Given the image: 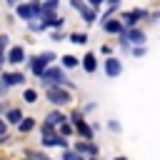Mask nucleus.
Returning a JSON list of instances; mask_svg holds the SVG:
<instances>
[{
    "label": "nucleus",
    "instance_id": "nucleus-1",
    "mask_svg": "<svg viewBox=\"0 0 160 160\" xmlns=\"http://www.w3.org/2000/svg\"><path fill=\"white\" fill-rule=\"evenodd\" d=\"M40 82L45 88H52V85H62V88H72V82L65 78V70L62 68H48L42 75H40Z\"/></svg>",
    "mask_w": 160,
    "mask_h": 160
},
{
    "label": "nucleus",
    "instance_id": "nucleus-2",
    "mask_svg": "<svg viewBox=\"0 0 160 160\" xmlns=\"http://www.w3.org/2000/svg\"><path fill=\"white\" fill-rule=\"evenodd\" d=\"M68 122L75 128V132L82 138V140H92L95 138V130L88 125V120L82 118V112H70V118H68Z\"/></svg>",
    "mask_w": 160,
    "mask_h": 160
},
{
    "label": "nucleus",
    "instance_id": "nucleus-3",
    "mask_svg": "<svg viewBox=\"0 0 160 160\" xmlns=\"http://www.w3.org/2000/svg\"><path fill=\"white\" fill-rule=\"evenodd\" d=\"M45 98H48V102L55 105V108H62V105L70 102V92H68V88H62V85L45 88Z\"/></svg>",
    "mask_w": 160,
    "mask_h": 160
},
{
    "label": "nucleus",
    "instance_id": "nucleus-4",
    "mask_svg": "<svg viewBox=\"0 0 160 160\" xmlns=\"http://www.w3.org/2000/svg\"><path fill=\"white\" fill-rule=\"evenodd\" d=\"M55 60V55L52 52H40V55H35V58H30V70H32V75H42L48 68H50V62Z\"/></svg>",
    "mask_w": 160,
    "mask_h": 160
},
{
    "label": "nucleus",
    "instance_id": "nucleus-5",
    "mask_svg": "<svg viewBox=\"0 0 160 160\" xmlns=\"http://www.w3.org/2000/svg\"><path fill=\"white\" fill-rule=\"evenodd\" d=\"M18 18L20 20H35L40 18V0H32V2H20L18 5Z\"/></svg>",
    "mask_w": 160,
    "mask_h": 160
},
{
    "label": "nucleus",
    "instance_id": "nucleus-6",
    "mask_svg": "<svg viewBox=\"0 0 160 160\" xmlns=\"http://www.w3.org/2000/svg\"><path fill=\"white\" fill-rule=\"evenodd\" d=\"M145 42V32L138 30V28H128L122 32V48L128 50V45H142Z\"/></svg>",
    "mask_w": 160,
    "mask_h": 160
},
{
    "label": "nucleus",
    "instance_id": "nucleus-7",
    "mask_svg": "<svg viewBox=\"0 0 160 160\" xmlns=\"http://www.w3.org/2000/svg\"><path fill=\"white\" fill-rule=\"evenodd\" d=\"M72 150L80 152L82 158H92V155H98V145H95L92 140H78V142L72 145Z\"/></svg>",
    "mask_w": 160,
    "mask_h": 160
},
{
    "label": "nucleus",
    "instance_id": "nucleus-8",
    "mask_svg": "<svg viewBox=\"0 0 160 160\" xmlns=\"http://www.w3.org/2000/svg\"><path fill=\"white\" fill-rule=\"evenodd\" d=\"M5 62H10V65L25 62V50H22V45H12V48L5 52Z\"/></svg>",
    "mask_w": 160,
    "mask_h": 160
},
{
    "label": "nucleus",
    "instance_id": "nucleus-9",
    "mask_svg": "<svg viewBox=\"0 0 160 160\" xmlns=\"http://www.w3.org/2000/svg\"><path fill=\"white\" fill-rule=\"evenodd\" d=\"M42 145H45V148H62V150H68V140H65L58 130H55L52 135H45V138H42Z\"/></svg>",
    "mask_w": 160,
    "mask_h": 160
},
{
    "label": "nucleus",
    "instance_id": "nucleus-10",
    "mask_svg": "<svg viewBox=\"0 0 160 160\" xmlns=\"http://www.w3.org/2000/svg\"><path fill=\"white\" fill-rule=\"evenodd\" d=\"M120 72H122V62L118 58H108L105 60V75L108 78H118Z\"/></svg>",
    "mask_w": 160,
    "mask_h": 160
},
{
    "label": "nucleus",
    "instance_id": "nucleus-11",
    "mask_svg": "<svg viewBox=\"0 0 160 160\" xmlns=\"http://www.w3.org/2000/svg\"><path fill=\"white\" fill-rule=\"evenodd\" d=\"M2 82L8 88H15V85H22L25 82V75L22 72H2Z\"/></svg>",
    "mask_w": 160,
    "mask_h": 160
},
{
    "label": "nucleus",
    "instance_id": "nucleus-12",
    "mask_svg": "<svg viewBox=\"0 0 160 160\" xmlns=\"http://www.w3.org/2000/svg\"><path fill=\"white\" fill-rule=\"evenodd\" d=\"M145 15H148L145 10H130V12H125V15H122V25L132 28V25H135V22H138L140 18H145Z\"/></svg>",
    "mask_w": 160,
    "mask_h": 160
},
{
    "label": "nucleus",
    "instance_id": "nucleus-13",
    "mask_svg": "<svg viewBox=\"0 0 160 160\" xmlns=\"http://www.w3.org/2000/svg\"><path fill=\"white\" fill-rule=\"evenodd\" d=\"M2 118H5V122H8V125H18L25 115H22V110H20V108H8V112H5Z\"/></svg>",
    "mask_w": 160,
    "mask_h": 160
},
{
    "label": "nucleus",
    "instance_id": "nucleus-14",
    "mask_svg": "<svg viewBox=\"0 0 160 160\" xmlns=\"http://www.w3.org/2000/svg\"><path fill=\"white\" fill-rule=\"evenodd\" d=\"M45 122H48V125H52V128H60L62 122H68V115H62L60 110H52V112H48Z\"/></svg>",
    "mask_w": 160,
    "mask_h": 160
},
{
    "label": "nucleus",
    "instance_id": "nucleus-15",
    "mask_svg": "<svg viewBox=\"0 0 160 160\" xmlns=\"http://www.w3.org/2000/svg\"><path fill=\"white\" fill-rule=\"evenodd\" d=\"M102 28H105V32H112V35H122V32H125V25H122L120 20H110V18L105 20Z\"/></svg>",
    "mask_w": 160,
    "mask_h": 160
},
{
    "label": "nucleus",
    "instance_id": "nucleus-16",
    "mask_svg": "<svg viewBox=\"0 0 160 160\" xmlns=\"http://www.w3.org/2000/svg\"><path fill=\"white\" fill-rule=\"evenodd\" d=\"M32 130H35V118H22V120L18 122V132L28 135V132H32Z\"/></svg>",
    "mask_w": 160,
    "mask_h": 160
},
{
    "label": "nucleus",
    "instance_id": "nucleus-17",
    "mask_svg": "<svg viewBox=\"0 0 160 160\" xmlns=\"http://www.w3.org/2000/svg\"><path fill=\"white\" fill-rule=\"evenodd\" d=\"M82 68H85V72H95V70H98V60H95L92 52H88V55L82 58Z\"/></svg>",
    "mask_w": 160,
    "mask_h": 160
},
{
    "label": "nucleus",
    "instance_id": "nucleus-18",
    "mask_svg": "<svg viewBox=\"0 0 160 160\" xmlns=\"http://www.w3.org/2000/svg\"><path fill=\"white\" fill-rule=\"evenodd\" d=\"M80 15H82V20H85L88 25H92V22H95V10H92V8H88V5H85V8L80 10Z\"/></svg>",
    "mask_w": 160,
    "mask_h": 160
},
{
    "label": "nucleus",
    "instance_id": "nucleus-19",
    "mask_svg": "<svg viewBox=\"0 0 160 160\" xmlns=\"http://www.w3.org/2000/svg\"><path fill=\"white\" fill-rule=\"evenodd\" d=\"M60 160H85L80 152H75L72 148H68V150H62V155H60Z\"/></svg>",
    "mask_w": 160,
    "mask_h": 160
},
{
    "label": "nucleus",
    "instance_id": "nucleus-20",
    "mask_svg": "<svg viewBox=\"0 0 160 160\" xmlns=\"http://www.w3.org/2000/svg\"><path fill=\"white\" fill-rule=\"evenodd\" d=\"M22 100H25V102H30V105H32V102H38V90L28 88V90L22 92Z\"/></svg>",
    "mask_w": 160,
    "mask_h": 160
},
{
    "label": "nucleus",
    "instance_id": "nucleus-21",
    "mask_svg": "<svg viewBox=\"0 0 160 160\" xmlns=\"http://www.w3.org/2000/svg\"><path fill=\"white\" fill-rule=\"evenodd\" d=\"M70 42H75V45H85V42H88V35H85V32H72V35H70Z\"/></svg>",
    "mask_w": 160,
    "mask_h": 160
},
{
    "label": "nucleus",
    "instance_id": "nucleus-22",
    "mask_svg": "<svg viewBox=\"0 0 160 160\" xmlns=\"http://www.w3.org/2000/svg\"><path fill=\"white\" fill-rule=\"evenodd\" d=\"M58 132H60V135H62V138H68V135H72V132H75V128H72V125H70V122H62V125H60V130H58Z\"/></svg>",
    "mask_w": 160,
    "mask_h": 160
},
{
    "label": "nucleus",
    "instance_id": "nucleus-23",
    "mask_svg": "<svg viewBox=\"0 0 160 160\" xmlns=\"http://www.w3.org/2000/svg\"><path fill=\"white\" fill-rule=\"evenodd\" d=\"M75 65H78V58L75 55H65L62 58V68H75Z\"/></svg>",
    "mask_w": 160,
    "mask_h": 160
},
{
    "label": "nucleus",
    "instance_id": "nucleus-24",
    "mask_svg": "<svg viewBox=\"0 0 160 160\" xmlns=\"http://www.w3.org/2000/svg\"><path fill=\"white\" fill-rule=\"evenodd\" d=\"M28 155H30L32 160H52L50 155H45V152H38V150H28Z\"/></svg>",
    "mask_w": 160,
    "mask_h": 160
},
{
    "label": "nucleus",
    "instance_id": "nucleus-25",
    "mask_svg": "<svg viewBox=\"0 0 160 160\" xmlns=\"http://www.w3.org/2000/svg\"><path fill=\"white\" fill-rule=\"evenodd\" d=\"M0 138H8V122H5V118H0Z\"/></svg>",
    "mask_w": 160,
    "mask_h": 160
},
{
    "label": "nucleus",
    "instance_id": "nucleus-26",
    "mask_svg": "<svg viewBox=\"0 0 160 160\" xmlns=\"http://www.w3.org/2000/svg\"><path fill=\"white\" fill-rule=\"evenodd\" d=\"M108 128H110L112 132H120V122H115V120H110V122H108Z\"/></svg>",
    "mask_w": 160,
    "mask_h": 160
},
{
    "label": "nucleus",
    "instance_id": "nucleus-27",
    "mask_svg": "<svg viewBox=\"0 0 160 160\" xmlns=\"http://www.w3.org/2000/svg\"><path fill=\"white\" fill-rule=\"evenodd\" d=\"M70 5H72L75 10H82V8H85V2H82V0H70Z\"/></svg>",
    "mask_w": 160,
    "mask_h": 160
},
{
    "label": "nucleus",
    "instance_id": "nucleus-28",
    "mask_svg": "<svg viewBox=\"0 0 160 160\" xmlns=\"http://www.w3.org/2000/svg\"><path fill=\"white\" fill-rule=\"evenodd\" d=\"M8 42H10V38H8V35H0V48H2V50L8 48Z\"/></svg>",
    "mask_w": 160,
    "mask_h": 160
},
{
    "label": "nucleus",
    "instance_id": "nucleus-29",
    "mask_svg": "<svg viewBox=\"0 0 160 160\" xmlns=\"http://www.w3.org/2000/svg\"><path fill=\"white\" fill-rule=\"evenodd\" d=\"M132 55H138V58H140V55H145V48H142V45H138V48L132 50Z\"/></svg>",
    "mask_w": 160,
    "mask_h": 160
},
{
    "label": "nucleus",
    "instance_id": "nucleus-30",
    "mask_svg": "<svg viewBox=\"0 0 160 160\" xmlns=\"http://www.w3.org/2000/svg\"><path fill=\"white\" fill-rule=\"evenodd\" d=\"M5 92H8V85H5V82H2V80H0V98H2V95H5Z\"/></svg>",
    "mask_w": 160,
    "mask_h": 160
},
{
    "label": "nucleus",
    "instance_id": "nucleus-31",
    "mask_svg": "<svg viewBox=\"0 0 160 160\" xmlns=\"http://www.w3.org/2000/svg\"><path fill=\"white\" fill-rule=\"evenodd\" d=\"M5 112H8V105H5V102H0V118H2Z\"/></svg>",
    "mask_w": 160,
    "mask_h": 160
},
{
    "label": "nucleus",
    "instance_id": "nucleus-32",
    "mask_svg": "<svg viewBox=\"0 0 160 160\" xmlns=\"http://www.w3.org/2000/svg\"><path fill=\"white\" fill-rule=\"evenodd\" d=\"M2 62H5V50L0 48V68H2Z\"/></svg>",
    "mask_w": 160,
    "mask_h": 160
},
{
    "label": "nucleus",
    "instance_id": "nucleus-33",
    "mask_svg": "<svg viewBox=\"0 0 160 160\" xmlns=\"http://www.w3.org/2000/svg\"><path fill=\"white\" fill-rule=\"evenodd\" d=\"M8 5H20V0H5Z\"/></svg>",
    "mask_w": 160,
    "mask_h": 160
},
{
    "label": "nucleus",
    "instance_id": "nucleus-34",
    "mask_svg": "<svg viewBox=\"0 0 160 160\" xmlns=\"http://www.w3.org/2000/svg\"><path fill=\"white\" fill-rule=\"evenodd\" d=\"M85 160H102L100 155H92V158H85Z\"/></svg>",
    "mask_w": 160,
    "mask_h": 160
},
{
    "label": "nucleus",
    "instance_id": "nucleus-35",
    "mask_svg": "<svg viewBox=\"0 0 160 160\" xmlns=\"http://www.w3.org/2000/svg\"><path fill=\"white\" fill-rule=\"evenodd\" d=\"M112 160H128V158H125V155H118V158H112Z\"/></svg>",
    "mask_w": 160,
    "mask_h": 160
},
{
    "label": "nucleus",
    "instance_id": "nucleus-36",
    "mask_svg": "<svg viewBox=\"0 0 160 160\" xmlns=\"http://www.w3.org/2000/svg\"><path fill=\"white\" fill-rule=\"evenodd\" d=\"M8 140H10V135H8V138H0V145H2V142H8Z\"/></svg>",
    "mask_w": 160,
    "mask_h": 160
},
{
    "label": "nucleus",
    "instance_id": "nucleus-37",
    "mask_svg": "<svg viewBox=\"0 0 160 160\" xmlns=\"http://www.w3.org/2000/svg\"><path fill=\"white\" fill-rule=\"evenodd\" d=\"M48 2H52V5H58V2H60V0H48Z\"/></svg>",
    "mask_w": 160,
    "mask_h": 160
},
{
    "label": "nucleus",
    "instance_id": "nucleus-38",
    "mask_svg": "<svg viewBox=\"0 0 160 160\" xmlns=\"http://www.w3.org/2000/svg\"><path fill=\"white\" fill-rule=\"evenodd\" d=\"M118 2H120V0H110V5H118Z\"/></svg>",
    "mask_w": 160,
    "mask_h": 160
},
{
    "label": "nucleus",
    "instance_id": "nucleus-39",
    "mask_svg": "<svg viewBox=\"0 0 160 160\" xmlns=\"http://www.w3.org/2000/svg\"><path fill=\"white\" fill-rule=\"evenodd\" d=\"M25 160H32V158H30V155H28V158H25Z\"/></svg>",
    "mask_w": 160,
    "mask_h": 160
},
{
    "label": "nucleus",
    "instance_id": "nucleus-40",
    "mask_svg": "<svg viewBox=\"0 0 160 160\" xmlns=\"http://www.w3.org/2000/svg\"><path fill=\"white\" fill-rule=\"evenodd\" d=\"M100 2H102V0H100Z\"/></svg>",
    "mask_w": 160,
    "mask_h": 160
}]
</instances>
